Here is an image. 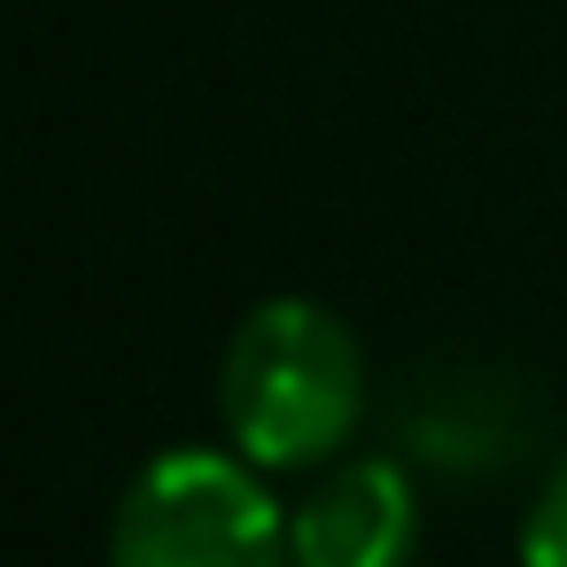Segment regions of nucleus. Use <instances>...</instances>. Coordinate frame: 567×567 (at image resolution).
<instances>
[{
  "instance_id": "nucleus-1",
  "label": "nucleus",
  "mask_w": 567,
  "mask_h": 567,
  "mask_svg": "<svg viewBox=\"0 0 567 567\" xmlns=\"http://www.w3.org/2000/svg\"><path fill=\"white\" fill-rule=\"evenodd\" d=\"M226 443L265 474H319L365 427V350L342 311L311 296H265L241 311L218 358Z\"/></svg>"
},
{
  "instance_id": "nucleus-2",
  "label": "nucleus",
  "mask_w": 567,
  "mask_h": 567,
  "mask_svg": "<svg viewBox=\"0 0 567 567\" xmlns=\"http://www.w3.org/2000/svg\"><path fill=\"white\" fill-rule=\"evenodd\" d=\"M110 567H296L288 505L234 443H172L125 482Z\"/></svg>"
},
{
  "instance_id": "nucleus-3",
  "label": "nucleus",
  "mask_w": 567,
  "mask_h": 567,
  "mask_svg": "<svg viewBox=\"0 0 567 567\" xmlns=\"http://www.w3.org/2000/svg\"><path fill=\"white\" fill-rule=\"evenodd\" d=\"M288 544H296V567H412L420 482L404 474V458L342 451L288 505Z\"/></svg>"
},
{
  "instance_id": "nucleus-4",
  "label": "nucleus",
  "mask_w": 567,
  "mask_h": 567,
  "mask_svg": "<svg viewBox=\"0 0 567 567\" xmlns=\"http://www.w3.org/2000/svg\"><path fill=\"white\" fill-rule=\"evenodd\" d=\"M520 567H567V458L536 482L520 513Z\"/></svg>"
}]
</instances>
